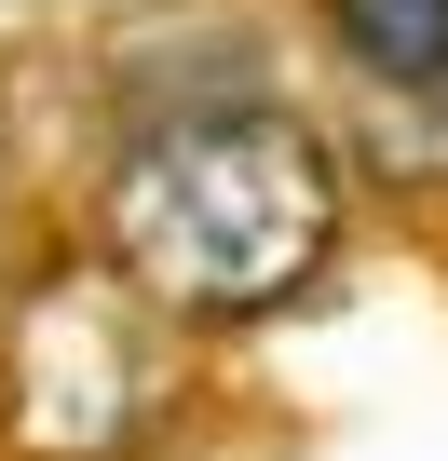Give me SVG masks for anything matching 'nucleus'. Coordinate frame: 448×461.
Returning <instances> with one entry per match:
<instances>
[{
  "label": "nucleus",
  "mask_w": 448,
  "mask_h": 461,
  "mask_svg": "<svg viewBox=\"0 0 448 461\" xmlns=\"http://www.w3.org/2000/svg\"><path fill=\"white\" fill-rule=\"evenodd\" d=\"M340 245V163L299 109H190L150 122L109 176V272L177 326L286 312Z\"/></svg>",
  "instance_id": "nucleus-1"
},
{
  "label": "nucleus",
  "mask_w": 448,
  "mask_h": 461,
  "mask_svg": "<svg viewBox=\"0 0 448 461\" xmlns=\"http://www.w3.org/2000/svg\"><path fill=\"white\" fill-rule=\"evenodd\" d=\"M163 312L123 272H55L28 285V312L0 326V420L28 461H123L150 434V380H163Z\"/></svg>",
  "instance_id": "nucleus-2"
},
{
  "label": "nucleus",
  "mask_w": 448,
  "mask_h": 461,
  "mask_svg": "<svg viewBox=\"0 0 448 461\" xmlns=\"http://www.w3.org/2000/svg\"><path fill=\"white\" fill-rule=\"evenodd\" d=\"M326 28L367 82L394 95H448V0H326Z\"/></svg>",
  "instance_id": "nucleus-3"
}]
</instances>
